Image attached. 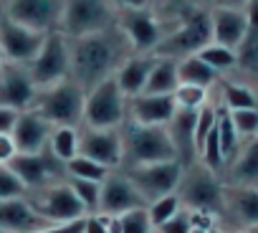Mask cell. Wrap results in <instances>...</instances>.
Here are the masks:
<instances>
[{
    "label": "cell",
    "instance_id": "6da1fadb",
    "mask_svg": "<svg viewBox=\"0 0 258 233\" xmlns=\"http://www.w3.org/2000/svg\"><path fill=\"white\" fill-rule=\"evenodd\" d=\"M69 51H71V79L84 91H89L96 84L111 79L119 71V66L132 56L135 48L121 33V28L114 23L104 31L81 38H69Z\"/></svg>",
    "mask_w": 258,
    "mask_h": 233
},
{
    "label": "cell",
    "instance_id": "7a4b0ae2",
    "mask_svg": "<svg viewBox=\"0 0 258 233\" xmlns=\"http://www.w3.org/2000/svg\"><path fill=\"white\" fill-rule=\"evenodd\" d=\"M119 132H121V147H124L121 167L177 160L175 147H172L170 135H167V127H150V125H137V122L126 120L119 127Z\"/></svg>",
    "mask_w": 258,
    "mask_h": 233
},
{
    "label": "cell",
    "instance_id": "3957f363",
    "mask_svg": "<svg viewBox=\"0 0 258 233\" xmlns=\"http://www.w3.org/2000/svg\"><path fill=\"white\" fill-rule=\"evenodd\" d=\"M84 101L86 91L69 76L53 86L38 89L33 99V111L53 127H81L84 125Z\"/></svg>",
    "mask_w": 258,
    "mask_h": 233
},
{
    "label": "cell",
    "instance_id": "277c9868",
    "mask_svg": "<svg viewBox=\"0 0 258 233\" xmlns=\"http://www.w3.org/2000/svg\"><path fill=\"white\" fill-rule=\"evenodd\" d=\"M180 205L185 210H200L210 215L225 213V185L220 183L218 172L205 167L200 160L182 167V178L177 185Z\"/></svg>",
    "mask_w": 258,
    "mask_h": 233
},
{
    "label": "cell",
    "instance_id": "5b68a950",
    "mask_svg": "<svg viewBox=\"0 0 258 233\" xmlns=\"http://www.w3.org/2000/svg\"><path fill=\"white\" fill-rule=\"evenodd\" d=\"M208 43H213V23H210V11L195 8L190 11L175 28L165 33V38L157 43L152 56H165V59H185L200 53Z\"/></svg>",
    "mask_w": 258,
    "mask_h": 233
},
{
    "label": "cell",
    "instance_id": "8992f818",
    "mask_svg": "<svg viewBox=\"0 0 258 233\" xmlns=\"http://www.w3.org/2000/svg\"><path fill=\"white\" fill-rule=\"evenodd\" d=\"M116 23V8L111 0H63L58 31L66 38H81L104 31Z\"/></svg>",
    "mask_w": 258,
    "mask_h": 233
},
{
    "label": "cell",
    "instance_id": "52a82bcc",
    "mask_svg": "<svg viewBox=\"0 0 258 233\" xmlns=\"http://www.w3.org/2000/svg\"><path fill=\"white\" fill-rule=\"evenodd\" d=\"M126 122V96L111 79L96 84L86 91L84 101V127L94 130H119Z\"/></svg>",
    "mask_w": 258,
    "mask_h": 233
},
{
    "label": "cell",
    "instance_id": "ba28073f",
    "mask_svg": "<svg viewBox=\"0 0 258 233\" xmlns=\"http://www.w3.org/2000/svg\"><path fill=\"white\" fill-rule=\"evenodd\" d=\"M26 200L33 205V210L41 218H46L53 225H58V223H74V220H81V218L89 215V210L84 208V203L71 190L69 180L46 185L41 190H31L26 195Z\"/></svg>",
    "mask_w": 258,
    "mask_h": 233
},
{
    "label": "cell",
    "instance_id": "9c48e42d",
    "mask_svg": "<svg viewBox=\"0 0 258 233\" xmlns=\"http://www.w3.org/2000/svg\"><path fill=\"white\" fill-rule=\"evenodd\" d=\"M28 71L36 81L38 89L53 86L63 79L71 76V51H69V38L61 31H51L43 41V48L38 56L28 64Z\"/></svg>",
    "mask_w": 258,
    "mask_h": 233
},
{
    "label": "cell",
    "instance_id": "30bf717a",
    "mask_svg": "<svg viewBox=\"0 0 258 233\" xmlns=\"http://www.w3.org/2000/svg\"><path fill=\"white\" fill-rule=\"evenodd\" d=\"M121 172L135 183V188L142 193V198L150 203L177 193L180 178H182V165L177 160L167 162H152V165H135V167H121Z\"/></svg>",
    "mask_w": 258,
    "mask_h": 233
},
{
    "label": "cell",
    "instance_id": "8fae6325",
    "mask_svg": "<svg viewBox=\"0 0 258 233\" xmlns=\"http://www.w3.org/2000/svg\"><path fill=\"white\" fill-rule=\"evenodd\" d=\"M11 170L18 175V180L26 185V190H41L46 185L61 183L69 178L66 172V162H61L48 147H43L41 152H31V155H16L11 162Z\"/></svg>",
    "mask_w": 258,
    "mask_h": 233
},
{
    "label": "cell",
    "instance_id": "7c38bea8",
    "mask_svg": "<svg viewBox=\"0 0 258 233\" xmlns=\"http://www.w3.org/2000/svg\"><path fill=\"white\" fill-rule=\"evenodd\" d=\"M116 26L132 43L135 53H152L157 43L165 38V26L160 18L152 13V8H140V11H116Z\"/></svg>",
    "mask_w": 258,
    "mask_h": 233
},
{
    "label": "cell",
    "instance_id": "4fadbf2b",
    "mask_svg": "<svg viewBox=\"0 0 258 233\" xmlns=\"http://www.w3.org/2000/svg\"><path fill=\"white\" fill-rule=\"evenodd\" d=\"M46 36L48 33H41V31L21 26L11 18H3V23H0V51H3L6 61L28 66L43 48Z\"/></svg>",
    "mask_w": 258,
    "mask_h": 233
},
{
    "label": "cell",
    "instance_id": "5bb4252c",
    "mask_svg": "<svg viewBox=\"0 0 258 233\" xmlns=\"http://www.w3.org/2000/svg\"><path fill=\"white\" fill-rule=\"evenodd\" d=\"M79 155L109 167L119 170L124 160L121 147V132L119 130H94V127H79Z\"/></svg>",
    "mask_w": 258,
    "mask_h": 233
},
{
    "label": "cell",
    "instance_id": "9a60e30c",
    "mask_svg": "<svg viewBox=\"0 0 258 233\" xmlns=\"http://www.w3.org/2000/svg\"><path fill=\"white\" fill-rule=\"evenodd\" d=\"M63 0H6V18L41 33L58 31Z\"/></svg>",
    "mask_w": 258,
    "mask_h": 233
},
{
    "label": "cell",
    "instance_id": "2e32d148",
    "mask_svg": "<svg viewBox=\"0 0 258 233\" xmlns=\"http://www.w3.org/2000/svg\"><path fill=\"white\" fill-rule=\"evenodd\" d=\"M137 208H147V200L142 193L135 188V183L129 180L121 170H111L104 183H101V198H99V210L101 215H121Z\"/></svg>",
    "mask_w": 258,
    "mask_h": 233
},
{
    "label": "cell",
    "instance_id": "e0dca14e",
    "mask_svg": "<svg viewBox=\"0 0 258 233\" xmlns=\"http://www.w3.org/2000/svg\"><path fill=\"white\" fill-rule=\"evenodd\" d=\"M38 86L23 64L6 61L0 66V106H8L16 111H26L33 106Z\"/></svg>",
    "mask_w": 258,
    "mask_h": 233
},
{
    "label": "cell",
    "instance_id": "ac0fdd59",
    "mask_svg": "<svg viewBox=\"0 0 258 233\" xmlns=\"http://www.w3.org/2000/svg\"><path fill=\"white\" fill-rule=\"evenodd\" d=\"M177 104L172 94H137L126 99V120L150 127H167Z\"/></svg>",
    "mask_w": 258,
    "mask_h": 233
},
{
    "label": "cell",
    "instance_id": "d6986e66",
    "mask_svg": "<svg viewBox=\"0 0 258 233\" xmlns=\"http://www.w3.org/2000/svg\"><path fill=\"white\" fill-rule=\"evenodd\" d=\"M200 109H175L172 120L167 122V135L175 147V157L182 167L198 162V147H195V125H198Z\"/></svg>",
    "mask_w": 258,
    "mask_h": 233
},
{
    "label": "cell",
    "instance_id": "ffe728a7",
    "mask_svg": "<svg viewBox=\"0 0 258 233\" xmlns=\"http://www.w3.org/2000/svg\"><path fill=\"white\" fill-rule=\"evenodd\" d=\"M51 132H53V125H48L33 109H26L18 114V122H16L11 137L21 155H31V152H41L43 147H48Z\"/></svg>",
    "mask_w": 258,
    "mask_h": 233
},
{
    "label": "cell",
    "instance_id": "44dd1931",
    "mask_svg": "<svg viewBox=\"0 0 258 233\" xmlns=\"http://www.w3.org/2000/svg\"><path fill=\"white\" fill-rule=\"evenodd\" d=\"M46 218H41L33 205L26 198H11V200H0V228L8 233H36L41 228H48Z\"/></svg>",
    "mask_w": 258,
    "mask_h": 233
},
{
    "label": "cell",
    "instance_id": "7402d4cb",
    "mask_svg": "<svg viewBox=\"0 0 258 233\" xmlns=\"http://www.w3.org/2000/svg\"><path fill=\"white\" fill-rule=\"evenodd\" d=\"M210 23H213V43H220L233 51L240 46L248 31L245 11H235V8H213Z\"/></svg>",
    "mask_w": 258,
    "mask_h": 233
},
{
    "label": "cell",
    "instance_id": "603a6c76",
    "mask_svg": "<svg viewBox=\"0 0 258 233\" xmlns=\"http://www.w3.org/2000/svg\"><path fill=\"white\" fill-rule=\"evenodd\" d=\"M152 66H155V56L152 53H132L119 66V71L114 74V81L119 84V89H121V94L126 99H132V96L145 91Z\"/></svg>",
    "mask_w": 258,
    "mask_h": 233
},
{
    "label": "cell",
    "instance_id": "cb8c5ba5",
    "mask_svg": "<svg viewBox=\"0 0 258 233\" xmlns=\"http://www.w3.org/2000/svg\"><path fill=\"white\" fill-rule=\"evenodd\" d=\"M225 213H233L238 223L258 225V188L255 185H225Z\"/></svg>",
    "mask_w": 258,
    "mask_h": 233
},
{
    "label": "cell",
    "instance_id": "d4e9b609",
    "mask_svg": "<svg viewBox=\"0 0 258 233\" xmlns=\"http://www.w3.org/2000/svg\"><path fill=\"white\" fill-rule=\"evenodd\" d=\"M177 86H180L177 59L155 56V66L150 71V79H147V86H145L142 94H175Z\"/></svg>",
    "mask_w": 258,
    "mask_h": 233
},
{
    "label": "cell",
    "instance_id": "484cf974",
    "mask_svg": "<svg viewBox=\"0 0 258 233\" xmlns=\"http://www.w3.org/2000/svg\"><path fill=\"white\" fill-rule=\"evenodd\" d=\"M177 79L180 84H190V86H200V89H208L218 74L200 59V56H185L177 61Z\"/></svg>",
    "mask_w": 258,
    "mask_h": 233
},
{
    "label": "cell",
    "instance_id": "4316f807",
    "mask_svg": "<svg viewBox=\"0 0 258 233\" xmlns=\"http://www.w3.org/2000/svg\"><path fill=\"white\" fill-rule=\"evenodd\" d=\"M258 183V137L235 157L230 167V185H255Z\"/></svg>",
    "mask_w": 258,
    "mask_h": 233
},
{
    "label": "cell",
    "instance_id": "83f0119b",
    "mask_svg": "<svg viewBox=\"0 0 258 233\" xmlns=\"http://www.w3.org/2000/svg\"><path fill=\"white\" fill-rule=\"evenodd\" d=\"M48 150L61 162H71L79 155V127H53Z\"/></svg>",
    "mask_w": 258,
    "mask_h": 233
},
{
    "label": "cell",
    "instance_id": "f1b7e54d",
    "mask_svg": "<svg viewBox=\"0 0 258 233\" xmlns=\"http://www.w3.org/2000/svg\"><path fill=\"white\" fill-rule=\"evenodd\" d=\"M66 172L69 178H81V180H94V183H104V178L111 172L109 167L84 157V155H76L71 162H66Z\"/></svg>",
    "mask_w": 258,
    "mask_h": 233
},
{
    "label": "cell",
    "instance_id": "f546056e",
    "mask_svg": "<svg viewBox=\"0 0 258 233\" xmlns=\"http://www.w3.org/2000/svg\"><path fill=\"white\" fill-rule=\"evenodd\" d=\"M195 56H200L215 74L218 71H228V69H233L235 64H238V59H235V51L233 48H225V46H220V43H208L200 53H195Z\"/></svg>",
    "mask_w": 258,
    "mask_h": 233
},
{
    "label": "cell",
    "instance_id": "4dcf8cb0",
    "mask_svg": "<svg viewBox=\"0 0 258 233\" xmlns=\"http://www.w3.org/2000/svg\"><path fill=\"white\" fill-rule=\"evenodd\" d=\"M180 210H182V205H180V198H177L175 193H172V195H165V198H160V200H155V203L147 205V213H150V223H152V228L165 225V223L172 220Z\"/></svg>",
    "mask_w": 258,
    "mask_h": 233
},
{
    "label": "cell",
    "instance_id": "1f68e13d",
    "mask_svg": "<svg viewBox=\"0 0 258 233\" xmlns=\"http://www.w3.org/2000/svg\"><path fill=\"white\" fill-rule=\"evenodd\" d=\"M71 190L76 193V198L84 203V208L89 213H96L99 210V198H101V183H94V180H81V178H66Z\"/></svg>",
    "mask_w": 258,
    "mask_h": 233
},
{
    "label": "cell",
    "instance_id": "d6a6232c",
    "mask_svg": "<svg viewBox=\"0 0 258 233\" xmlns=\"http://www.w3.org/2000/svg\"><path fill=\"white\" fill-rule=\"evenodd\" d=\"M119 218V233H152V223H150V213L147 208H137L116 215Z\"/></svg>",
    "mask_w": 258,
    "mask_h": 233
},
{
    "label": "cell",
    "instance_id": "836d02e7",
    "mask_svg": "<svg viewBox=\"0 0 258 233\" xmlns=\"http://www.w3.org/2000/svg\"><path fill=\"white\" fill-rule=\"evenodd\" d=\"M230 122L238 132V137H258V106L253 109H235L228 111Z\"/></svg>",
    "mask_w": 258,
    "mask_h": 233
},
{
    "label": "cell",
    "instance_id": "e575fe53",
    "mask_svg": "<svg viewBox=\"0 0 258 233\" xmlns=\"http://www.w3.org/2000/svg\"><path fill=\"white\" fill-rule=\"evenodd\" d=\"M235 59H238L235 66H243L248 71H258V33L245 31V38L235 48Z\"/></svg>",
    "mask_w": 258,
    "mask_h": 233
},
{
    "label": "cell",
    "instance_id": "d590c367",
    "mask_svg": "<svg viewBox=\"0 0 258 233\" xmlns=\"http://www.w3.org/2000/svg\"><path fill=\"white\" fill-rule=\"evenodd\" d=\"M175 104L177 109H200L205 106V99H208V89H200V86H190V84H180L175 89Z\"/></svg>",
    "mask_w": 258,
    "mask_h": 233
},
{
    "label": "cell",
    "instance_id": "8d00e7d4",
    "mask_svg": "<svg viewBox=\"0 0 258 233\" xmlns=\"http://www.w3.org/2000/svg\"><path fill=\"white\" fill-rule=\"evenodd\" d=\"M218 135H220V150H223L225 160L233 157V152L238 147V132H235L233 122H230L228 109L225 111H218Z\"/></svg>",
    "mask_w": 258,
    "mask_h": 233
},
{
    "label": "cell",
    "instance_id": "74e56055",
    "mask_svg": "<svg viewBox=\"0 0 258 233\" xmlns=\"http://www.w3.org/2000/svg\"><path fill=\"white\" fill-rule=\"evenodd\" d=\"M28 190L18 180V175L11 170V165H0V200H11V198H26Z\"/></svg>",
    "mask_w": 258,
    "mask_h": 233
},
{
    "label": "cell",
    "instance_id": "f35d334b",
    "mask_svg": "<svg viewBox=\"0 0 258 233\" xmlns=\"http://www.w3.org/2000/svg\"><path fill=\"white\" fill-rule=\"evenodd\" d=\"M223 96H225L228 111H235V109H253V106H255V96H253L245 86H238V84H225Z\"/></svg>",
    "mask_w": 258,
    "mask_h": 233
},
{
    "label": "cell",
    "instance_id": "ab89813d",
    "mask_svg": "<svg viewBox=\"0 0 258 233\" xmlns=\"http://www.w3.org/2000/svg\"><path fill=\"white\" fill-rule=\"evenodd\" d=\"M192 230V225H190V213L182 208L172 220H167L165 225H160V228H155V233H190Z\"/></svg>",
    "mask_w": 258,
    "mask_h": 233
},
{
    "label": "cell",
    "instance_id": "60d3db41",
    "mask_svg": "<svg viewBox=\"0 0 258 233\" xmlns=\"http://www.w3.org/2000/svg\"><path fill=\"white\" fill-rule=\"evenodd\" d=\"M84 233H109L106 215H101V213H89V215L84 218Z\"/></svg>",
    "mask_w": 258,
    "mask_h": 233
},
{
    "label": "cell",
    "instance_id": "b9f144b4",
    "mask_svg": "<svg viewBox=\"0 0 258 233\" xmlns=\"http://www.w3.org/2000/svg\"><path fill=\"white\" fill-rule=\"evenodd\" d=\"M18 114L16 109H8V106H0V135H11L16 122H18Z\"/></svg>",
    "mask_w": 258,
    "mask_h": 233
},
{
    "label": "cell",
    "instance_id": "7bdbcfd3",
    "mask_svg": "<svg viewBox=\"0 0 258 233\" xmlns=\"http://www.w3.org/2000/svg\"><path fill=\"white\" fill-rule=\"evenodd\" d=\"M18 155V147L11 135H0V165H8Z\"/></svg>",
    "mask_w": 258,
    "mask_h": 233
},
{
    "label": "cell",
    "instance_id": "ee69618b",
    "mask_svg": "<svg viewBox=\"0 0 258 233\" xmlns=\"http://www.w3.org/2000/svg\"><path fill=\"white\" fill-rule=\"evenodd\" d=\"M36 233H84V218L81 220H74V223H58V225H48V228H41Z\"/></svg>",
    "mask_w": 258,
    "mask_h": 233
},
{
    "label": "cell",
    "instance_id": "f6af8a7d",
    "mask_svg": "<svg viewBox=\"0 0 258 233\" xmlns=\"http://www.w3.org/2000/svg\"><path fill=\"white\" fill-rule=\"evenodd\" d=\"M111 3H114L116 11H121V8H126V11H140V8H152L155 0H111Z\"/></svg>",
    "mask_w": 258,
    "mask_h": 233
},
{
    "label": "cell",
    "instance_id": "bcb514c9",
    "mask_svg": "<svg viewBox=\"0 0 258 233\" xmlns=\"http://www.w3.org/2000/svg\"><path fill=\"white\" fill-rule=\"evenodd\" d=\"M243 11H245V18H248V31L258 33V0H248Z\"/></svg>",
    "mask_w": 258,
    "mask_h": 233
},
{
    "label": "cell",
    "instance_id": "7dc6e473",
    "mask_svg": "<svg viewBox=\"0 0 258 233\" xmlns=\"http://www.w3.org/2000/svg\"><path fill=\"white\" fill-rule=\"evenodd\" d=\"M213 8H235V11H243L248 0H210Z\"/></svg>",
    "mask_w": 258,
    "mask_h": 233
},
{
    "label": "cell",
    "instance_id": "c3c4849f",
    "mask_svg": "<svg viewBox=\"0 0 258 233\" xmlns=\"http://www.w3.org/2000/svg\"><path fill=\"white\" fill-rule=\"evenodd\" d=\"M3 18H6V0H0V23H3Z\"/></svg>",
    "mask_w": 258,
    "mask_h": 233
},
{
    "label": "cell",
    "instance_id": "681fc988",
    "mask_svg": "<svg viewBox=\"0 0 258 233\" xmlns=\"http://www.w3.org/2000/svg\"><path fill=\"white\" fill-rule=\"evenodd\" d=\"M6 64V56H3V51H0V66H3Z\"/></svg>",
    "mask_w": 258,
    "mask_h": 233
},
{
    "label": "cell",
    "instance_id": "f907efd6",
    "mask_svg": "<svg viewBox=\"0 0 258 233\" xmlns=\"http://www.w3.org/2000/svg\"><path fill=\"white\" fill-rule=\"evenodd\" d=\"M190 233H208V230H200V228H192Z\"/></svg>",
    "mask_w": 258,
    "mask_h": 233
},
{
    "label": "cell",
    "instance_id": "816d5d0a",
    "mask_svg": "<svg viewBox=\"0 0 258 233\" xmlns=\"http://www.w3.org/2000/svg\"><path fill=\"white\" fill-rule=\"evenodd\" d=\"M248 233H258V225H253V228H248Z\"/></svg>",
    "mask_w": 258,
    "mask_h": 233
},
{
    "label": "cell",
    "instance_id": "f5cc1de1",
    "mask_svg": "<svg viewBox=\"0 0 258 233\" xmlns=\"http://www.w3.org/2000/svg\"><path fill=\"white\" fill-rule=\"evenodd\" d=\"M208 233H223V230H218V228H210V230H208Z\"/></svg>",
    "mask_w": 258,
    "mask_h": 233
},
{
    "label": "cell",
    "instance_id": "db71d44e",
    "mask_svg": "<svg viewBox=\"0 0 258 233\" xmlns=\"http://www.w3.org/2000/svg\"><path fill=\"white\" fill-rule=\"evenodd\" d=\"M190 3H205V0H190Z\"/></svg>",
    "mask_w": 258,
    "mask_h": 233
},
{
    "label": "cell",
    "instance_id": "11a10c76",
    "mask_svg": "<svg viewBox=\"0 0 258 233\" xmlns=\"http://www.w3.org/2000/svg\"><path fill=\"white\" fill-rule=\"evenodd\" d=\"M0 233H8V230H3V228H0Z\"/></svg>",
    "mask_w": 258,
    "mask_h": 233
},
{
    "label": "cell",
    "instance_id": "9f6ffc18",
    "mask_svg": "<svg viewBox=\"0 0 258 233\" xmlns=\"http://www.w3.org/2000/svg\"><path fill=\"white\" fill-rule=\"evenodd\" d=\"M238 233H248V230H238Z\"/></svg>",
    "mask_w": 258,
    "mask_h": 233
}]
</instances>
